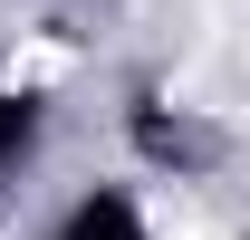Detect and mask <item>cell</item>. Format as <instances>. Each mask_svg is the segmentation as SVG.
Returning <instances> with one entry per match:
<instances>
[{"instance_id":"cell-2","label":"cell","mask_w":250,"mask_h":240,"mask_svg":"<svg viewBox=\"0 0 250 240\" xmlns=\"http://www.w3.org/2000/svg\"><path fill=\"white\" fill-rule=\"evenodd\" d=\"M29 144H39V96H20V87H0V163H20Z\"/></svg>"},{"instance_id":"cell-1","label":"cell","mask_w":250,"mask_h":240,"mask_svg":"<svg viewBox=\"0 0 250 240\" xmlns=\"http://www.w3.org/2000/svg\"><path fill=\"white\" fill-rule=\"evenodd\" d=\"M58 240H145V221H135L125 192H87V202L58 221Z\"/></svg>"}]
</instances>
